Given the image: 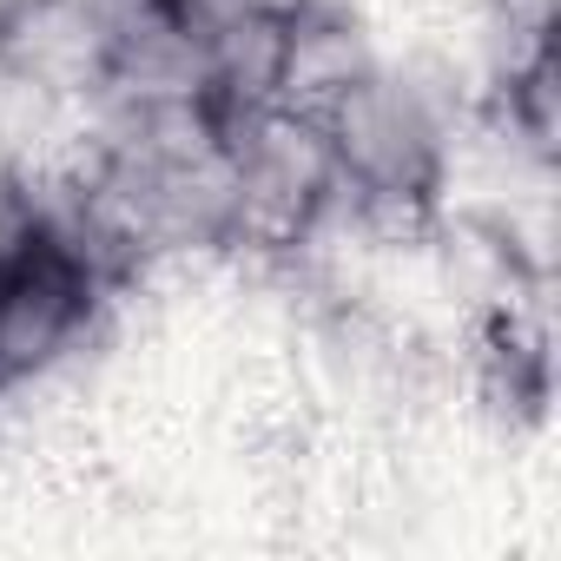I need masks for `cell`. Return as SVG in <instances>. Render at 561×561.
<instances>
[{
  "label": "cell",
  "instance_id": "cell-1",
  "mask_svg": "<svg viewBox=\"0 0 561 561\" xmlns=\"http://www.w3.org/2000/svg\"><path fill=\"white\" fill-rule=\"evenodd\" d=\"M449 73L377 60L357 87H344L318 119L337 152V179L370 211H416L443 185L449 165Z\"/></svg>",
  "mask_w": 561,
  "mask_h": 561
}]
</instances>
